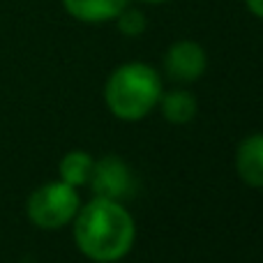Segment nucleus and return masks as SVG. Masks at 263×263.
Instances as JSON below:
<instances>
[{
    "instance_id": "f257e3e1",
    "label": "nucleus",
    "mask_w": 263,
    "mask_h": 263,
    "mask_svg": "<svg viewBox=\"0 0 263 263\" xmlns=\"http://www.w3.org/2000/svg\"><path fill=\"white\" fill-rule=\"evenodd\" d=\"M136 227L120 201L95 199L79 208L74 217V240L83 256L97 263H114L127 256Z\"/></svg>"
},
{
    "instance_id": "f03ea898",
    "label": "nucleus",
    "mask_w": 263,
    "mask_h": 263,
    "mask_svg": "<svg viewBox=\"0 0 263 263\" xmlns=\"http://www.w3.org/2000/svg\"><path fill=\"white\" fill-rule=\"evenodd\" d=\"M162 81L145 63H127L114 69L104 88L109 111L120 120H141L159 104Z\"/></svg>"
},
{
    "instance_id": "7ed1b4c3",
    "label": "nucleus",
    "mask_w": 263,
    "mask_h": 263,
    "mask_svg": "<svg viewBox=\"0 0 263 263\" xmlns=\"http://www.w3.org/2000/svg\"><path fill=\"white\" fill-rule=\"evenodd\" d=\"M79 208H81V199L77 194V187L63 180L37 187L28 199L30 222L46 231H55V229H63L65 224H69L77 217Z\"/></svg>"
},
{
    "instance_id": "20e7f679",
    "label": "nucleus",
    "mask_w": 263,
    "mask_h": 263,
    "mask_svg": "<svg viewBox=\"0 0 263 263\" xmlns=\"http://www.w3.org/2000/svg\"><path fill=\"white\" fill-rule=\"evenodd\" d=\"M88 182L92 187V194L109 201H125L136 190L134 173L118 155H104L102 159H97Z\"/></svg>"
},
{
    "instance_id": "39448f33",
    "label": "nucleus",
    "mask_w": 263,
    "mask_h": 263,
    "mask_svg": "<svg viewBox=\"0 0 263 263\" xmlns=\"http://www.w3.org/2000/svg\"><path fill=\"white\" fill-rule=\"evenodd\" d=\"M205 65H208V55L203 46L192 40H180L171 44L164 55V69L178 83H194L205 72Z\"/></svg>"
},
{
    "instance_id": "423d86ee",
    "label": "nucleus",
    "mask_w": 263,
    "mask_h": 263,
    "mask_svg": "<svg viewBox=\"0 0 263 263\" xmlns=\"http://www.w3.org/2000/svg\"><path fill=\"white\" fill-rule=\"evenodd\" d=\"M238 176L250 187H263V132L250 134L240 141L236 153Z\"/></svg>"
},
{
    "instance_id": "0eeeda50",
    "label": "nucleus",
    "mask_w": 263,
    "mask_h": 263,
    "mask_svg": "<svg viewBox=\"0 0 263 263\" xmlns=\"http://www.w3.org/2000/svg\"><path fill=\"white\" fill-rule=\"evenodd\" d=\"M129 0H63L69 16L83 23H104L114 21Z\"/></svg>"
},
{
    "instance_id": "6e6552de",
    "label": "nucleus",
    "mask_w": 263,
    "mask_h": 263,
    "mask_svg": "<svg viewBox=\"0 0 263 263\" xmlns=\"http://www.w3.org/2000/svg\"><path fill=\"white\" fill-rule=\"evenodd\" d=\"M92 166H95V159H92L90 153H86V150H72L58 164L60 180L72 187H81L90 180Z\"/></svg>"
},
{
    "instance_id": "1a4fd4ad",
    "label": "nucleus",
    "mask_w": 263,
    "mask_h": 263,
    "mask_svg": "<svg viewBox=\"0 0 263 263\" xmlns=\"http://www.w3.org/2000/svg\"><path fill=\"white\" fill-rule=\"evenodd\" d=\"M162 116L171 125H187L196 116V97L187 90H173L159 97Z\"/></svg>"
},
{
    "instance_id": "9d476101",
    "label": "nucleus",
    "mask_w": 263,
    "mask_h": 263,
    "mask_svg": "<svg viewBox=\"0 0 263 263\" xmlns=\"http://www.w3.org/2000/svg\"><path fill=\"white\" fill-rule=\"evenodd\" d=\"M116 23H118V30L123 32L125 37H139L145 32V14L141 12V9H129L125 7L123 12L118 14V16L114 18Z\"/></svg>"
},
{
    "instance_id": "9b49d317",
    "label": "nucleus",
    "mask_w": 263,
    "mask_h": 263,
    "mask_svg": "<svg viewBox=\"0 0 263 263\" xmlns=\"http://www.w3.org/2000/svg\"><path fill=\"white\" fill-rule=\"evenodd\" d=\"M245 5H247V9H250L254 16L263 18V0H245Z\"/></svg>"
},
{
    "instance_id": "f8f14e48",
    "label": "nucleus",
    "mask_w": 263,
    "mask_h": 263,
    "mask_svg": "<svg viewBox=\"0 0 263 263\" xmlns=\"http://www.w3.org/2000/svg\"><path fill=\"white\" fill-rule=\"evenodd\" d=\"M141 3H148V5H159V3H166V0H141Z\"/></svg>"
}]
</instances>
